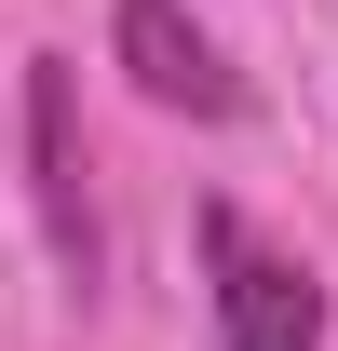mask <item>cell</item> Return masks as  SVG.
<instances>
[{
	"label": "cell",
	"mask_w": 338,
	"mask_h": 351,
	"mask_svg": "<svg viewBox=\"0 0 338 351\" xmlns=\"http://www.w3.org/2000/svg\"><path fill=\"white\" fill-rule=\"evenodd\" d=\"M216 243V324H230V351H325V284L297 257H257L230 217H203Z\"/></svg>",
	"instance_id": "obj_1"
},
{
	"label": "cell",
	"mask_w": 338,
	"mask_h": 351,
	"mask_svg": "<svg viewBox=\"0 0 338 351\" xmlns=\"http://www.w3.org/2000/svg\"><path fill=\"white\" fill-rule=\"evenodd\" d=\"M27 162H41V230H54V257L95 284V189H82V82L68 68H27Z\"/></svg>",
	"instance_id": "obj_2"
},
{
	"label": "cell",
	"mask_w": 338,
	"mask_h": 351,
	"mask_svg": "<svg viewBox=\"0 0 338 351\" xmlns=\"http://www.w3.org/2000/svg\"><path fill=\"white\" fill-rule=\"evenodd\" d=\"M122 68H135V95H163L190 122H230V108H244V82L216 68V41L176 14V0H122Z\"/></svg>",
	"instance_id": "obj_3"
}]
</instances>
